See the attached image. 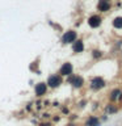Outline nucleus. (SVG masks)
Masks as SVG:
<instances>
[{"label": "nucleus", "mask_w": 122, "mask_h": 126, "mask_svg": "<svg viewBox=\"0 0 122 126\" xmlns=\"http://www.w3.org/2000/svg\"><path fill=\"white\" fill-rule=\"evenodd\" d=\"M120 93H121V92H120V89H116V91H114V92L112 93V100H114V98H117Z\"/></svg>", "instance_id": "f8f14e48"}, {"label": "nucleus", "mask_w": 122, "mask_h": 126, "mask_svg": "<svg viewBox=\"0 0 122 126\" xmlns=\"http://www.w3.org/2000/svg\"><path fill=\"white\" fill-rule=\"evenodd\" d=\"M68 81L75 87V88H80V87L84 84V80H83V78H81V76H75V75H74V76H71V75H70Z\"/></svg>", "instance_id": "39448f33"}, {"label": "nucleus", "mask_w": 122, "mask_h": 126, "mask_svg": "<svg viewBox=\"0 0 122 126\" xmlns=\"http://www.w3.org/2000/svg\"><path fill=\"white\" fill-rule=\"evenodd\" d=\"M88 24H89V26L91 28H97V26H100V24H101V17H98V16H91V17L88 18Z\"/></svg>", "instance_id": "0eeeda50"}, {"label": "nucleus", "mask_w": 122, "mask_h": 126, "mask_svg": "<svg viewBox=\"0 0 122 126\" xmlns=\"http://www.w3.org/2000/svg\"><path fill=\"white\" fill-rule=\"evenodd\" d=\"M47 84L46 83H38V84H35V87H34V93H35V96L37 97H42L43 94H46V92H47Z\"/></svg>", "instance_id": "7ed1b4c3"}, {"label": "nucleus", "mask_w": 122, "mask_h": 126, "mask_svg": "<svg viewBox=\"0 0 122 126\" xmlns=\"http://www.w3.org/2000/svg\"><path fill=\"white\" fill-rule=\"evenodd\" d=\"M41 126H51V125L49 124V122H42V124H41Z\"/></svg>", "instance_id": "4468645a"}, {"label": "nucleus", "mask_w": 122, "mask_h": 126, "mask_svg": "<svg viewBox=\"0 0 122 126\" xmlns=\"http://www.w3.org/2000/svg\"><path fill=\"white\" fill-rule=\"evenodd\" d=\"M46 84H47V87H50V88H58V87L62 84V76L61 75H50Z\"/></svg>", "instance_id": "f257e3e1"}, {"label": "nucleus", "mask_w": 122, "mask_h": 126, "mask_svg": "<svg viewBox=\"0 0 122 126\" xmlns=\"http://www.w3.org/2000/svg\"><path fill=\"white\" fill-rule=\"evenodd\" d=\"M72 71H74L72 64H71L70 62H66L62 64L61 70H59V74H61V76H70V75L72 74Z\"/></svg>", "instance_id": "20e7f679"}, {"label": "nucleus", "mask_w": 122, "mask_h": 126, "mask_svg": "<svg viewBox=\"0 0 122 126\" xmlns=\"http://www.w3.org/2000/svg\"><path fill=\"white\" fill-rule=\"evenodd\" d=\"M72 50L74 53H81L83 50H84V43H83V41H80V39H77V41H74L72 42Z\"/></svg>", "instance_id": "6e6552de"}, {"label": "nucleus", "mask_w": 122, "mask_h": 126, "mask_svg": "<svg viewBox=\"0 0 122 126\" xmlns=\"http://www.w3.org/2000/svg\"><path fill=\"white\" fill-rule=\"evenodd\" d=\"M113 26L117 28V29H121L122 28V17H117L113 20Z\"/></svg>", "instance_id": "9b49d317"}, {"label": "nucleus", "mask_w": 122, "mask_h": 126, "mask_svg": "<svg viewBox=\"0 0 122 126\" xmlns=\"http://www.w3.org/2000/svg\"><path fill=\"white\" fill-rule=\"evenodd\" d=\"M109 8H110V3L108 1V0H100V1H98V9H100L101 12L109 11Z\"/></svg>", "instance_id": "1a4fd4ad"}, {"label": "nucleus", "mask_w": 122, "mask_h": 126, "mask_svg": "<svg viewBox=\"0 0 122 126\" xmlns=\"http://www.w3.org/2000/svg\"><path fill=\"white\" fill-rule=\"evenodd\" d=\"M93 57L94 58H100L101 57V53H100V51H97V50H94L93 51Z\"/></svg>", "instance_id": "ddd939ff"}, {"label": "nucleus", "mask_w": 122, "mask_h": 126, "mask_svg": "<svg viewBox=\"0 0 122 126\" xmlns=\"http://www.w3.org/2000/svg\"><path fill=\"white\" fill-rule=\"evenodd\" d=\"M104 85H105V81H104V79H101V78H93L92 81H91V87H92L93 89H100Z\"/></svg>", "instance_id": "423d86ee"}, {"label": "nucleus", "mask_w": 122, "mask_h": 126, "mask_svg": "<svg viewBox=\"0 0 122 126\" xmlns=\"http://www.w3.org/2000/svg\"><path fill=\"white\" fill-rule=\"evenodd\" d=\"M87 126H98V118L96 117H89L85 122Z\"/></svg>", "instance_id": "9d476101"}, {"label": "nucleus", "mask_w": 122, "mask_h": 126, "mask_svg": "<svg viewBox=\"0 0 122 126\" xmlns=\"http://www.w3.org/2000/svg\"><path fill=\"white\" fill-rule=\"evenodd\" d=\"M76 38H77L76 32L75 30H68L62 35V42L64 43V45H67V43H72L74 41H76Z\"/></svg>", "instance_id": "f03ea898"}]
</instances>
